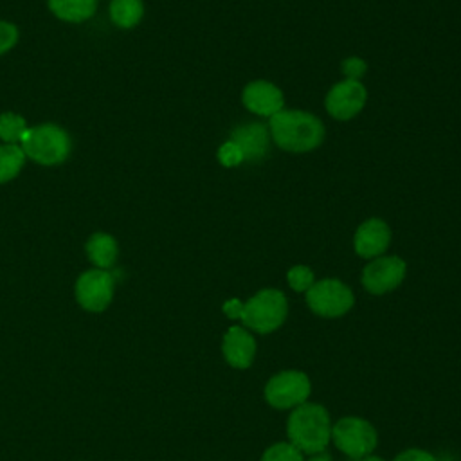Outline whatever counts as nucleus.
<instances>
[{"mask_svg":"<svg viewBox=\"0 0 461 461\" xmlns=\"http://www.w3.org/2000/svg\"><path fill=\"white\" fill-rule=\"evenodd\" d=\"M25 131H27V124L22 115H16L11 112L0 115V139L5 140L7 144L22 142V137Z\"/></svg>","mask_w":461,"mask_h":461,"instance_id":"6ab92c4d","label":"nucleus"},{"mask_svg":"<svg viewBox=\"0 0 461 461\" xmlns=\"http://www.w3.org/2000/svg\"><path fill=\"white\" fill-rule=\"evenodd\" d=\"M52 13L67 22H83L95 13L97 0H49Z\"/></svg>","mask_w":461,"mask_h":461,"instance_id":"dca6fc26","label":"nucleus"},{"mask_svg":"<svg viewBox=\"0 0 461 461\" xmlns=\"http://www.w3.org/2000/svg\"><path fill=\"white\" fill-rule=\"evenodd\" d=\"M391 241V230L385 221L371 218L364 221L355 234V250L362 258H378Z\"/></svg>","mask_w":461,"mask_h":461,"instance_id":"f8f14e48","label":"nucleus"},{"mask_svg":"<svg viewBox=\"0 0 461 461\" xmlns=\"http://www.w3.org/2000/svg\"><path fill=\"white\" fill-rule=\"evenodd\" d=\"M144 5L140 0H113L110 5V16L119 27H133L140 22Z\"/></svg>","mask_w":461,"mask_h":461,"instance_id":"f3484780","label":"nucleus"},{"mask_svg":"<svg viewBox=\"0 0 461 461\" xmlns=\"http://www.w3.org/2000/svg\"><path fill=\"white\" fill-rule=\"evenodd\" d=\"M283 103L281 90L268 81H252L243 90V104L258 115L272 117L283 110Z\"/></svg>","mask_w":461,"mask_h":461,"instance_id":"9b49d317","label":"nucleus"},{"mask_svg":"<svg viewBox=\"0 0 461 461\" xmlns=\"http://www.w3.org/2000/svg\"><path fill=\"white\" fill-rule=\"evenodd\" d=\"M286 434L294 447L303 454L322 452L331 439V421L328 411L319 403H301L294 407L288 421Z\"/></svg>","mask_w":461,"mask_h":461,"instance_id":"f03ea898","label":"nucleus"},{"mask_svg":"<svg viewBox=\"0 0 461 461\" xmlns=\"http://www.w3.org/2000/svg\"><path fill=\"white\" fill-rule=\"evenodd\" d=\"M25 162V153L16 144L0 146V184L14 178Z\"/></svg>","mask_w":461,"mask_h":461,"instance_id":"a211bd4d","label":"nucleus"},{"mask_svg":"<svg viewBox=\"0 0 461 461\" xmlns=\"http://www.w3.org/2000/svg\"><path fill=\"white\" fill-rule=\"evenodd\" d=\"M405 261L396 256H378L362 272V285L371 294L394 290L405 277Z\"/></svg>","mask_w":461,"mask_h":461,"instance_id":"1a4fd4ad","label":"nucleus"},{"mask_svg":"<svg viewBox=\"0 0 461 461\" xmlns=\"http://www.w3.org/2000/svg\"><path fill=\"white\" fill-rule=\"evenodd\" d=\"M218 160L227 166V167H232V166H238L243 162V155H241V149L232 142V140H227L225 144L220 146L218 149Z\"/></svg>","mask_w":461,"mask_h":461,"instance_id":"4be33fe9","label":"nucleus"},{"mask_svg":"<svg viewBox=\"0 0 461 461\" xmlns=\"http://www.w3.org/2000/svg\"><path fill=\"white\" fill-rule=\"evenodd\" d=\"M18 40V29L9 22H0V54L7 52Z\"/></svg>","mask_w":461,"mask_h":461,"instance_id":"5701e85b","label":"nucleus"},{"mask_svg":"<svg viewBox=\"0 0 461 461\" xmlns=\"http://www.w3.org/2000/svg\"><path fill=\"white\" fill-rule=\"evenodd\" d=\"M230 140L241 149L243 160H259L268 151L270 131L261 122H249L238 126L232 131Z\"/></svg>","mask_w":461,"mask_h":461,"instance_id":"4468645a","label":"nucleus"},{"mask_svg":"<svg viewBox=\"0 0 461 461\" xmlns=\"http://www.w3.org/2000/svg\"><path fill=\"white\" fill-rule=\"evenodd\" d=\"M261 461H304V456L292 443L281 441V443H274L272 447H268L263 452Z\"/></svg>","mask_w":461,"mask_h":461,"instance_id":"aec40b11","label":"nucleus"},{"mask_svg":"<svg viewBox=\"0 0 461 461\" xmlns=\"http://www.w3.org/2000/svg\"><path fill=\"white\" fill-rule=\"evenodd\" d=\"M367 92L357 79H344L337 83L326 95V110L339 121L355 117L366 104Z\"/></svg>","mask_w":461,"mask_h":461,"instance_id":"9d476101","label":"nucleus"},{"mask_svg":"<svg viewBox=\"0 0 461 461\" xmlns=\"http://www.w3.org/2000/svg\"><path fill=\"white\" fill-rule=\"evenodd\" d=\"M223 357L238 369H245L252 364L256 355V340L250 331L241 326H230L223 337Z\"/></svg>","mask_w":461,"mask_h":461,"instance_id":"ddd939ff","label":"nucleus"},{"mask_svg":"<svg viewBox=\"0 0 461 461\" xmlns=\"http://www.w3.org/2000/svg\"><path fill=\"white\" fill-rule=\"evenodd\" d=\"M241 308H243V303L240 299H229L225 304H223V312L229 319H240L241 315Z\"/></svg>","mask_w":461,"mask_h":461,"instance_id":"a878e982","label":"nucleus"},{"mask_svg":"<svg viewBox=\"0 0 461 461\" xmlns=\"http://www.w3.org/2000/svg\"><path fill=\"white\" fill-rule=\"evenodd\" d=\"M342 72L346 74L348 79H357L366 72V63L360 58H348L342 63Z\"/></svg>","mask_w":461,"mask_h":461,"instance_id":"b1692460","label":"nucleus"},{"mask_svg":"<svg viewBox=\"0 0 461 461\" xmlns=\"http://www.w3.org/2000/svg\"><path fill=\"white\" fill-rule=\"evenodd\" d=\"M312 384L303 371H281L265 385V398L276 409H294L310 396Z\"/></svg>","mask_w":461,"mask_h":461,"instance_id":"0eeeda50","label":"nucleus"},{"mask_svg":"<svg viewBox=\"0 0 461 461\" xmlns=\"http://www.w3.org/2000/svg\"><path fill=\"white\" fill-rule=\"evenodd\" d=\"M268 131L274 142L292 153H304L317 148L324 139L322 122L301 110H281L270 117Z\"/></svg>","mask_w":461,"mask_h":461,"instance_id":"f257e3e1","label":"nucleus"},{"mask_svg":"<svg viewBox=\"0 0 461 461\" xmlns=\"http://www.w3.org/2000/svg\"><path fill=\"white\" fill-rule=\"evenodd\" d=\"M286 313L288 303L285 294L276 288H265L243 303L240 319L258 333H270L285 322Z\"/></svg>","mask_w":461,"mask_h":461,"instance_id":"7ed1b4c3","label":"nucleus"},{"mask_svg":"<svg viewBox=\"0 0 461 461\" xmlns=\"http://www.w3.org/2000/svg\"><path fill=\"white\" fill-rule=\"evenodd\" d=\"M308 461H333V459H331V456H330V454H326V452L322 450V452H317V454H313V456H312Z\"/></svg>","mask_w":461,"mask_h":461,"instance_id":"bb28decb","label":"nucleus"},{"mask_svg":"<svg viewBox=\"0 0 461 461\" xmlns=\"http://www.w3.org/2000/svg\"><path fill=\"white\" fill-rule=\"evenodd\" d=\"M358 461H384L382 457H376V456H366V457H362V459H358Z\"/></svg>","mask_w":461,"mask_h":461,"instance_id":"cd10ccee","label":"nucleus"},{"mask_svg":"<svg viewBox=\"0 0 461 461\" xmlns=\"http://www.w3.org/2000/svg\"><path fill=\"white\" fill-rule=\"evenodd\" d=\"M113 295V276L103 268L86 270L76 283V299L88 312H103Z\"/></svg>","mask_w":461,"mask_h":461,"instance_id":"6e6552de","label":"nucleus"},{"mask_svg":"<svg viewBox=\"0 0 461 461\" xmlns=\"http://www.w3.org/2000/svg\"><path fill=\"white\" fill-rule=\"evenodd\" d=\"M394 461H438L430 452L421 450V448H409L400 452Z\"/></svg>","mask_w":461,"mask_h":461,"instance_id":"393cba45","label":"nucleus"},{"mask_svg":"<svg viewBox=\"0 0 461 461\" xmlns=\"http://www.w3.org/2000/svg\"><path fill=\"white\" fill-rule=\"evenodd\" d=\"M355 303L353 292L339 279L315 281L306 290V304L321 317H340Z\"/></svg>","mask_w":461,"mask_h":461,"instance_id":"423d86ee","label":"nucleus"},{"mask_svg":"<svg viewBox=\"0 0 461 461\" xmlns=\"http://www.w3.org/2000/svg\"><path fill=\"white\" fill-rule=\"evenodd\" d=\"M286 281H288L290 288H294L295 292H306L315 283L313 281V272L304 265L292 267L286 274Z\"/></svg>","mask_w":461,"mask_h":461,"instance_id":"412c9836","label":"nucleus"},{"mask_svg":"<svg viewBox=\"0 0 461 461\" xmlns=\"http://www.w3.org/2000/svg\"><path fill=\"white\" fill-rule=\"evenodd\" d=\"M22 149L27 157L40 164H59L70 151V139L59 126L41 124L36 128H27L22 137Z\"/></svg>","mask_w":461,"mask_h":461,"instance_id":"20e7f679","label":"nucleus"},{"mask_svg":"<svg viewBox=\"0 0 461 461\" xmlns=\"http://www.w3.org/2000/svg\"><path fill=\"white\" fill-rule=\"evenodd\" d=\"M86 254L97 268H110L117 258V243L110 234L97 232L86 243Z\"/></svg>","mask_w":461,"mask_h":461,"instance_id":"2eb2a0df","label":"nucleus"},{"mask_svg":"<svg viewBox=\"0 0 461 461\" xmlns=\"http://www.w3.org/2000/svg\"><path fill=\"white\" fill-rule=\"evenodd\" d=\"M331 439L348 457L362 459L375 450L378 436L369 421L357 416H346L331 427Z\"/></svg>","mask_w":461,"mask_h":461,"instance_id":"39448f33","label":"nucleus"}]
</instances>
